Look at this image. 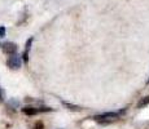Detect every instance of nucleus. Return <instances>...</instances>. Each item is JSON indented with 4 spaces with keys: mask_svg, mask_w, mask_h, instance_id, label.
<instances>
[{
    "mask_svg": "<svg viewBox=\"0 0 149 129\" xmlns=\"http://www.w3.org/2000/svg\"><path fill=\"white\" fill-rule=\"evenodd\" d=\"M62 105H64L65 107H68V110H70V111H77V112H79V111H82V110H83L81 106L71 105V103H68V102H62Z\"/></svg>",
    "mask_w": 149,
    "mask_h": 129,
    "instance_id": "6",
    "label": "nucleus"
},
{
    "mask_svg": "<svg viewBox=\"0 0 149 129\" xmlns=\"http://www.w3.org/2000/svg\"><path fill=\"white\" fill-rule=\"evenodd\" d=\"M148 105H149V96L140 99L139 103H137V108H143V107H145V106H148Z\"/></svg>",
    "mask_w": 149,
    "mask_h": 129,
    "instance_id": "7",
    "label": "nucleus"
},
{
    "mask_svg": "<svg viewBox=\"0 0 149 129\" xmlns=\"http://www.w3.org/2000/svg\"><path fill=\"white\" fill-rule=\"evenodd\" d=\"M48 111H53V108H48V107H31V106H26L22 108V112L26 115H36L39 112H48Z\"/></svg>",
    "mask_w": 149,
    "mask_h": 129,
    "instance_id": "2",
    "label": "nucleus"
},
{
    "mask_svg": "<svg viewBox=\"0 0 149 129\" xmlns=\"http://www.w3.org/2000/svg\"><path fill=\"white\" fill-rule=\"evenodd\" d=\"M125 112V110L123 111H119V112H105V114H100V115H96L93 116V120L97 123H102V124H105V123H111L114 121V120H117L121 114Z\"/></svg>",
    "mask_w": 149,
    "mask_h": 129,
    "instance_id": "1",
    "label": "nucleus"
},
{
    "mask_svg": "<svg viewBox=\"0 0 149 129\" xmlns=\"http://www.w3.org/2000/svg\"><path fill=\"white\" fill-rule=\"evenodd\" d=\"M148 83H149V80H148Z\"/></svg>",
    "mask_w": 149,
    "mask_h": 129,
    "instance_id": "11",
    "label": "nucleus"
},
{
    "mask_svg": "<svg viewBox=\"0 0 149 129\" xmlns=\"http://www.w3.org/2000/svg\"><path fill=\"white\" fill-rule=\"evenodd\" d=\"M33 129H44V125H43V123H42V121H36Z\"/></svg>",
    "mask_w": 149,
    "mask_h": 129,
    "instance_id": "8",
    "label": "nucleus"
},
{
    "mask_svg": "<svg viewBox=\"0 0 149 129\" xmlns=\"http://www.w3.org/2000/svg\"><path fill=\"white\" fill-rule=\"evenodd\" d=\"M1 48H3V50H4V53L5 54H9V56L17 53V45L14 44V43H10V41L4 43Z\"/></svg>",
    "mask_w": 149,
    "mask_h": 129,
    "instance_id": "4",
    "label": "nucleus"
},
{
    "mask_svg": "<svg viewBox=\"0 0 149 129\" xmlns=\"http://www.w3.org/2000/svg\"><path fill=\"white\" fill-rule=\"evenodd\" d=\"M5 36V27H0V38H4Z\"/></svg>",
    "mask_w": 149,
    "mask_h": 129,
    "instance_id": "9",
    "label": "nucleus"
},
{
    "mask_svg": "<svg viewBox=\"0 0 149 129\" xmlns=\"http://www.w3.org/2000/svg\"><path fill=\"white\" fill-rule=\"evenodd\" d=\"M33 38H30L27 40V43H26V48H25V52H24V56H22V58H24V61L25 62H27L29 61V52H30V48H31V43H33Z\"/></svg>",
    "mask_w": 149,
    "mask_h": 129,
    "instance_id": "5",
    "label": "nucleus"
},
{
    "mask_svg": "<svg viewBox=\"0 0 149 129\" xmlns=\"http://www.w3.org/2000/svg\"><path fill=\"white\" fill-rule=\"evenodd\" d=\"M7 65H8V67L12 68V70H17V68H19L21 67V65H22L21 56H18V54H12V56L8 58Z\"/></svg>",
    "mask_w": 149,
    "mask_h": 129,
    "instance_id": "3",
    "label": "nucleus"
},
{
    "mask_svg": "<svg viewBox=\"0 0 149 129\" xmlns=\"http://www.w3.org/2000/svg\"><path fill=\"white\" fill-rule=\"evenodd\" d=\"M4 101V90L0 88V102H3Z\"/></svg>",
    "mask_w": 149,
    "mask_h": 129,
    "instance_id": "10",
    "label": "nucleus"
}]
</instances>
